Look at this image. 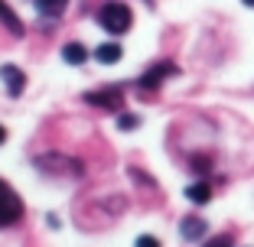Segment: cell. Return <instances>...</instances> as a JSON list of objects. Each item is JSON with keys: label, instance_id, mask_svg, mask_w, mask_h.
Wrapping results in <instances>:
<instances>
[{"label": "cell", "instance_id": "cell-11", "mask_svg": "<svg viewBox=\"0 0 254 247\" xmlns=\"http://www.w3.org/2000/svg\"><path fill=\"white\" fill-rule=\"evenodd\" d=\"M65 3L68 0H36L39 13H46V16H59L62 10H65Z\"/></svg>", "mask_w": 254, "mask_h": 247}, {"label": "cell", "instance_id": "cell-2", "mask_svg": "<svg viewBox=\"0 0 254 247\" xmlns=\"http://www.w3.org/2000/svg\"><path fill=\"white\" fill-rule=\"evenodd\" d=\"M20 218H23V202H20V195H16L13 189L7 186V182L0 179V228L16 225Z\"/></svg>", "mask_w": 254, "mask_h": 247}, {"label": "cell", "instance_id": "cell-5", "mask_svg": "<svg viewBox=\"0 0 254 247\" xmlns=\"http://www.w3.org/2000/svg\"><path fill=\"white\" fill-rule=\"evenodd\" d=\"M0 82L7 85L10 98H20L23 88H26V75H23L16 65H0Z\"/></svg>", "mask_w": 254, "mask_h": 247}, {"label": "cell", "instance_id": "cell-4", "mask_svg": "<svg viewBox=\"0 0 254 247\" xmlns=\"http://www.w3.org/2000/svg\"><path fill=\"white\" fill-rule=\"evenodd\" d=\"M176 72H180V68L173 65V62H157V65H153V68H150V72H147V75L140 78V88L153 91V88H160V82H163V78L176 75Z\"/></svg>", "mask_w": 254, "mask_h": 247}, {"label": "cell", "instance_id": "cell-3", "mask_svg": "<svg viewBox=\"0 0 254 247\" xmlns=\"http://www.w3.org/2000/svg\"><path fill=\"white\" fill-rule=\"evenodd\" d=\"M85 101L95 104V107H101V111H121V104H124V91L121 88H98V91H88Z\"/></svg>", "mask_w": 254, "mask_h": 247}, {"label": "cell", "instance_id": "cell-6", "mask_svg": "<svg viewBox=\"0 0 254 247\" xmlns=\"http://www.w3.org/2000/svg\"><path fill=\"white\" fill-rule=\"evenodd\" d=\"M62 59H65L68 65H85L88 49H85L82 43H65V46H62Z\"/></svg>", "mask_w": 254, "mask_h": 247}, {"label": "cell", "instance_id": "cell-16", "mask_svg": "<svg viewBox=\"0 0 254 247\" xmlns=\"http://www.w3.org/2000/svg\"><path fill=\"white\" fill-rule=\"evenodd\" d=\"M3 140H7V130H3V127H0V143H3Z\"/></svg>", "mask_w": 254, "mask_h": 247}, {"label": "cell", "instance_id": "cell-15", "mask_svg": "<svg viewBox=\"0 0 254 247\" xmlns=\"http://www.w3.org/2000/svg\"><path fill=\"white\" fill-rule=\"evenodd\" d=\"M192 169L195 172H209V156H192Z\"/></svg>", "mask_w": 254, "mask_h": 247}, {"label": "cell", "instance_id": "cell-8", "mask_svg": "<svg viewBox=\"0 0 254 247\" xmlns=\"http://www.w3.org/2000/svg\"><path fill=\"white\" fill-rule=\"evenodd\" d=\"M180 231H183L186 241H199L202 234H205V221H202V218H183Z\"/></svg>", "mask_w": 254, "mask_h": 247}, {"label": "cell", "instance_id": "cell-10", "mask_svg": "<svg viewBox=\"0 0 254 247\" xmlns=\"http://www.w3.org/2000/svg\"><path fill=\"white\" fill-rule=\"evenodd\" d=\"M0 20L10 26V33H13V36H23V23L16 20V13L7 7V3H3V0H0Z\"/></svg>", "mask_w": 254, "mask_h": 247}, {"label": "cell", "instance_id": "cell-1", "mask_svg": "<svg viewBox=\"0 0 254 247\" xmlns=\"http://www.w3.org/2000/svg\"><path fill=\"white\" fill-rule=\"evenodd\" d=\"M98 23H101L111 36H121V33L130 30L134 13H130V7H124V3H105V7L98 10Z\"/></svg>", "mask_w": 254, "mask_h": 247}, {"label": "cell", "instance_id": "cell-14", "mask_svg": "<svg viewBox=\"0 0 254 247\" xmlns=\"http://www.w3.org/2000/svg\"><path fill=\"white\" fill-rule=\"evenodd\" d=\"M134 247H160L157 238H150V234H140V238L134 241Z\"/></svg>", "mask_w": 254, "mask_h": 247}, {"label": "cell", "instance_id": "cell-12", "mask_svg": "<svg viewBox=\"0 0 254 247\" xmlns=\"http://www.w3.org/2000/svg\"><path fill=\"white\" fill-rule=\"evenodd\" d=\"M118 127L121 130H137V127H140V117H137V114H121V117H118Z\"/></svg>", "mask_w": 254, "mask_h": 247}, {"label": "cell", "instance_id": "cell-7", "mask_svg": "<svg viewBox=\"0 0 254 247\" xmlns=\"http://www.w3.org/2000/svg\"><path fill=\"white\" fill-rule=\"evenodd\" d=\"M95 59L101 62V65H114V62L121 59V46L118 43H101L95 49Z\"/></svg>", "mask_w": 254, "mask_h": 247}, {"label": "cell", "instance_id": "cell-17", "mask_svg": "<svg viewBox=\"0 0 254 247\" xmlns=\"http://www.w3.org/2000/svg\"><path fill=\"white\" fill-rule=\"evenodd\" d=\"M241 3H245V7H254V0H241Z\"/></svg>", "mask_w": 254, "mask_h": 247}, {"label": "cell", "instance_id": "cell-9", "mask_svg": "<svg viewBox=\"0 0 254 247\" xmlns=\"http://www.w3.org/2000/svg\"><path fill=\"white\" fill-rule=\"evenodd\" d=\"M186 198H189V202H195V205H205V202L212 198L209 182H195V186H189V189H186Z\"/></svg>", "mask_w": 254, "mask_h": 247}, {"label": "cell", "instance_id": "cell-13", "mask_svg": "<svg viewBox=\"0 0 254 247\" xmlns=\"http://www.w3.org/2000/svg\"><path fill=\"white\" fill-rule=\"evenodd\" d=\"M202 247H232V238L228 234H218V238H212V241H205Z\"/></svg>", "mask_w": 254, "mask_h": 247}]
</instances>
